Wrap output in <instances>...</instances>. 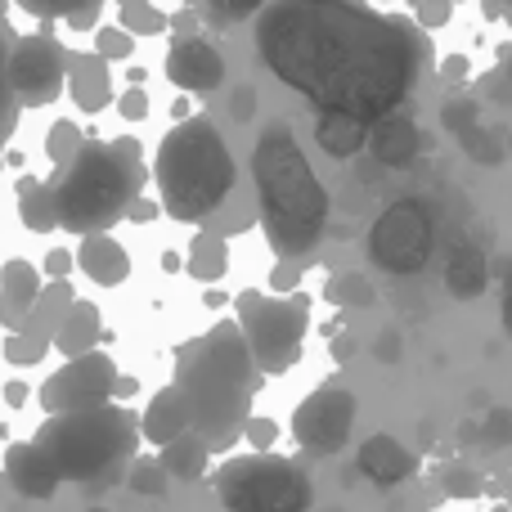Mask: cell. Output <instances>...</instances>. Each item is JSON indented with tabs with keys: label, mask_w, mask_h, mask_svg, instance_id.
Segmentation results:
<instances>
[{
	"label": "cell",
	"mask_w": 512,
	"mask_h": 512,
	"mask_svg": "<svg viewBox=\"0 0 512 512\" xmlns=\"http://www.w3.org/2000/svg\"><path fill=\"white\" fill-rule=\"evenodd\" d=\"M423 27L360 0H283L256 23L265 68L319 113H396L423 68Z\"/></svg>",
	"instance_id": "cell-1"
},
{
	"label": "cell",
	"mask_w": 512,
	"mask_h": 512,
	"mask_svg": "<svg viewBox=\"0 0 512 512\" xmlns=\"http://www.w3.org/2000/svg\"><path fill=\"white\" fill-rule=\"evenodd\" d=\"M171 382L185 396L194 432L212 450H230L243 436V423L252 418V396L261 387V369L252 360L239 319H221L203 337L180 346Z\"/></svg>",
	"instance_id": "cell-2"
},
{
	"label": "cell",
	"mask_w": 512,
	"mask_h": 512,
	"mask_svg": "<svg viewBox=\"0 0 512 512\" xmlns=\"http://www.w3.org/2000/svg\"><path fill=\"white\" fill-rule=\"evenodd\" d=\"M252 180L261 198V225L283 261H301L319 248L328 225V189L319 185L297 135L283 122L265 126L252 149Z\"/></svg>",
	"instance_id": "cell-3"
},
{
	"label": "cell",
	"mask_w": 512,
	"mask_h": 512,
	"mask_svg": "<svg viewBox=\"0 0 512 512\" xmlns=\"http://www.w3.org/2000/svg\"><path fill=\"white\" fill-rule=\"evenodd\" d=\"M144 162L135 140H86L72 153L68 167H59L54 180V212L59 230L72 234H108L122 216H131V203L140 198Z\"/></svg>",
	"instance_id": "cell-4"
},
{
	"label": "cell",
	"mask_w": 512,
	"mask_h": 512,
	"mask_svg": "<svg viewBox=\"0 0 512 512\" xmlns=\"http://www.w3.org/2000/svg\"><path fill=\"white\" fill-rule=\"evenodd\" d=\"M153 180H158L162 212L180 225H194L207 221L234 194L239 167L212 117H185L158 144Z\"/></svg>",
	"instance_id": "cell-5"
},
{
	"label": "cell",
	"mask_w": 512,
	"mask_h": 512,
	"mask_svg": "<svg viewBox=\"0 0 512 512\" xmlns=\"http://www.w3.org/2000/svg\"><path fill=\"white\" fill-rule=\"evenodd\" d=\"M135 418L117 400L86 409H68V414H50L36 427L32 441L50 454L63 481L81 490H108L126 481V468L135 459Z\"/></svg>",
	"instance_id": "cell-6"
},
{
	"label": "cell",
	"mask_w": 512,
	"mask_h": 512,
	"mask_svg": "<svg viewBox=\"0 0 512 512\" xmlns=\"http://www.w3.org/2000/svg\"><path fill=\"white\" fill-rule=\"evenodd\" d=\"M216 499L225 512H306L310 477L283 454H243L216 468Z\"/></svg>",
	"instance_id": "cell-7"
},
{
	"label": "cell",
	"mask_w": 512,
	"mask_h": 512,
	"mask_svg": "<svg viewBox=\"0 0 512 512\" xmlns=\"http://www.w3.org/2000/svg\"><path fill=\"white\" fill-rule=\"evenodd\" d=\"M234 319L252 346V360L261 373H288L301 360V346L310 333V297L292 292H239L234 297Z\"/></svg>",
	"instance_id": "cell-8"
},
{
	"label": "cell",
	"mask_w": 512,
	"mask_h": 512,
	"mask_svg": "<svg viewBox=\"0 0 512 512\" xmlns=\"http://www.w3.org/2000/svg\"><path fill=\"white\" fill-rule=\"evenodd\" d=\"M436 221L423 198H400L373 221L369 230V261L387 274H418L432 261Z\"/></svg>",
	"instance_id": "cell-9"
},
{
	"label": "cell",
	"mask_w": 512,
	"mask_h": 512,
	"mask_svg": "<svg viewBox=\"0 0 512 512\" xmlns=\"http://www.w3.org/2000/svg\"><path fill=\"white\" fill-rule=\"evenodd\" d=\"M355 427V396L346 387H315L297 409H292V436L306 454L333 459L351 441Z\"/></svg>",
	"instance_id": "cell-10"
},
{
	"label": "cell",
	"mask_w": 512,
	"mask_h": 512,
	"mask_svg": "<svg viewBox=\"0 0 512 512\" xmlns=\"http://www.w3.org/2000/svg\"><path fill=\"white\" fill-rule=\"evenodd\" d=\"M113 387H117L113 355L86 351V355H72L59 373H50L36 396H41L45 414H68V409H86V405H104V400H113Z\"/></svg>",
	"instance_id": "cell-11"
},
{
	"label": "cell",
	"mask_w": 512,
	"mask_h": 512,
	"mask_svg": "<svg viewBox=\"0 0 512 512\" xmlns=\"http://www.w3.org/2000/svg\"><path fill=\"white\" fill-rule=\"evenodd\" d=\"M5 81H9V95L14 104L23 108H41V104H54L68 81V63H63L59 45L45 41V36H27L9 50L5 59Z\"/></svg>",
	"instance_id": "cell-12"
},
{
	"label": "cell",
	"mask_w": 512,
	"mask_h": 512,
	"mask_svg": "<svg viewBox=\"0 0 512 512\" xmlns=\"http://www.w3.org/2000/svg\"><path fill=\"white\" fill-rule=\"evenodd\" d=\"M167 77L171 86L189 90V95H207V90H216L225 81V59L203 36H180L167 50Z\"/></svg>",
	"instance_id": "cell-13"
},
{
	"label": "cell",
	"mask_w": 512,
	"mask_h": 512,
	"mask_svg": "<svg viewBox=\"0 0 512 512\" xmlns=\"http://www.w3.org/2000/svg\"><path fill=\"white\" fill-rule=\"evenodd\" d=\"M360 472H364V477H369L378 490L405 486V481L418 472V454L409 450L405 441H396V436L378 432V436H369V441L360 445Z\"/></svg>",
	"instance_id": "cell-14"
},
{
	"label": "cell",
	"mask_w": 512,
	"mask_h": 512,
	"mask_svg": "<svg viewBox=\"0 0 512 512\" xmlns=\"http://www.w3.org/2000/svg\"><path fill=\"white\" fill-rule=\"evenodd\" d=\"M5 477H9V486H14L23 499H54V490H59V481H63L59 468L50 463V454H45L36 441L9 445Z\"/></svg>",
	"instance_id": "cell-15"
},
{
	"label": "cell",
	"mask_w": 512,
	"mask_h": 512,
	"mask_svg": "<svg viewBox=\"0 0 512 512\" xmlns=\"http://www.w3.org/2000/svg\"><path fill=\"white\" fill-rule=\"evenodd\" d=\"M36 297H41V274H36L32 261L14 256V261L0 265V324H5L9 333L27 324Z\"/></svg>",
	"instance_id": "cell-16"
},
{
	"label": "cell",
	"mask_w": 512,
	"mask_h": 512,
	"mask_svg": "<svg viewBox=\"0 0 512 512\" xmlns=\"http://www.w3.org/2000/svg\"><path fill=\"white\" fill-rule=\"evenodd\" d=\"M77 265L99 288H117V283L131 279V252H126L113 234H86L77 248Z\"/></svg>",
	"instance_id": "cell-17"
},
{
	"label": "cell",
	"mask_w": 512,
	"mask_h": 512,
	"mask_svg": "<svg viewBox=\"0 0 512 512\" xmlns=\"http://www.w3.org/2000/svg\"><path fill=\"white\" fill-rule=\"evenodd\" d=\"M418 144H423L418 140V126L409 122L400 108L369 126V153L382 167H409V162L418 158Z\"/></svg>",
	"instance_id": "cell-18"
},
{
	"label": "cell",
	"mask_w": 512,
	"mask_h": 512,
	"mask_svg": "<svg viewBox=\"0 0 512 512\" xmlns=\"http://www.w3.org/2000/svg\"><path fill=\"white\" fill-rule=\"evenodd\" d=\"M189 405H185V396H180V387L176 382H167L162 391H153L149 396V409H144V418H140V432H144V441L149 445H167V441H176L180 432H189Z\"/></svg>",
	"instance_id": "cell-19"
},
{
	"label": "cell",
	"mask_w": 512,
	"mask_h": 512,
	"mask_svg": "<svg viewBox=\"0 0 512 512\" xmlns=\"http://www.w3.org/2000/svg\"><path fill=\"white\" fill-rule=\"evenodd\" d=\"M68 90L86 113H99V108L113 104V77H108L104 54H77L68 68Z\"/></svg>",
	"instance_id": "cell-20"
},
{
	"label": "cell",
	"mask_w": 512,
	"mask_h": 512,
	"mask_svg": "<svg viewBox=\"0 0 512 512\" xmlns=\"http://www.w3.org/2000/svg\"><path fill=\"white\" fill-rule=\"evenodd\" d=\"M99 337H104V319H99V306L86 297H77L68 306V315L59 319V328H54V346H59L63 355H86L99 346Z\"/></svg>",
	"instance_id": "cell-21"
},
{
	"label": "cell",
	"mask_w": 512,
	"mask_h": 512,
	"mask_svg": "<svg viewBox=\"0 0 512 512\" xmlns=\"http://www.w3.org/2000/svg\"><path fill=\"white\" fill-rule=\"evenodd\" d=\"M490 283V265H486V252L472 248V243H454L450 256H445V288L454 292V297L472 301L481 297Z\"/></svg>",
	"instance_id": "cell-22"
},
{
	"label": "cell",
	"mask_w": 512,
	"mask_h": 512,
	"mask_svg": "<svg viewBox=\"0 0 512 512\" xmlns=\"http://www.w3.org/2000/svg\"><path fill=\"white\" fill-rule=\"evenodd\" d=\"M315 144L328 153V158H355V153L369 144V122L351 113H319L315 122Z\"/></svg>",
	"instance_id": "cell-23"
},
{
	"label": "cell",
	"mask_w": 512,
	"mask_h": 512,
	"mask_svg": "<svg viewBox=\"0 0 512 512\" xmlns=\"http://www.w3.org/2000/svg\"><path fill=\"white\" fill-rule=\"evenodd\" d=\"M158 463L167 468L171 481H198V477H207V463H212V445H207L203 436L189 427V432H180L176 441L162 445Z\"/></svg>",
	"instance_id": "cell-24"
},
{
	"label": "cell",
	"mask_w": 512,
	"mask_h": 512,
	"mask_svg": "<svg viewBox=\"0 0 512 512\" xmlns=\"http://www.w3.org/2000/svg\"><path fill=\"white\" fill-rule=\"evenodd\" d=\"M185 270L194 274L198 283L225 279V270H230V243H225L216 230L194 234V243H189V256H185Z\"/></svg>",
	"instance_id": "cell-25"
},
{
	"label": "cell",
	"mask_w": 512,
	"mask_h": 512,
	"mask_svg": "<svg viewBox=\"0 0 512 512\" xmlns=\"http://www.w3.org/2000/svg\"><path fill=\"white\" fill-rule=\"evenodd\" d=\"M18 216L32 234H50L59 230V212H54V185H41V180L23 176L18 180Z\"/></svg>",
	"instance_id": "cell-26"
},
{
	"label": "cell",
	"mask_w": 512,
	"mask_h": 512,
	"mask_svg": "<svg viewBox=\"0 0 512 512\" xmlns=\"http://www.w3.org/2000/svg\"><path fill=\"white\" fill-rule=\"evenodd\" d=\"M77 301V292L68 288V279H54V283H45L41 288V297H36V306H32V315H27V333H36V337H50L54 342V328H59V319L68 315V306Z\"/></svg>",
	"instance_id": "cell-27"
},
{
	"label": "cell",
	"mask_w": 512,
	"mask_h": 512,
	"mask_svg": "<svg viewBox=\"0 0 512 512\" xmlns=\"http://www.w3.org/2000/svg\"><path fill=\"white\" fill-rule=\"evenodd\" d=\"M18 5L27 9L32 18H63V23L72 27H95L99 9H104V0H18Z\"/></svg>",
	"instance_id": "cell-28"
},
{
	"label": "cell",
	"mask_w": 512,
	"mask_h": 512,
	"mask_svg": "<svg viewBox=\"0 0 512 512\" xmlns=\"http://www.w3.org/2000/svg\"><path fill=\"white\" fill-rule=\"evenodd\" d=\"M459 144H463V153H468L472 162H481V167H499V162L508 158L504 140H499V135H490L481 122L463 126V131H459Z\"/></svg>",
	"instance_id": "cell-29"
},
{
	"label": "cell",
	"mask_w": 512,
	"mask_h": 512,
	"mask_svg": "<svg viewBox=\"0 0 512 512\" xmlns=\"http://www.w3.org/2000/svg\"><path fill=\"white\" fill-rule=\"evenodd\" d=\"M126 486L144 499H162L167 486H171V477L158 459H131V468H126Z\"/></svg>",
	"instance_id": "cell-30"
},
{
	"label": "cell",
	"mask_w": 512,
	"mask_h": 512,
	"mask_svg": "<svg viewBox=\"0 0 512 512\" xmlns=\"http://www.w3.org/2000/svg\"><path fill=\"white\" fill-rule=\"evenodd\" d=\"M50 337H36V333H27V328H14V333L0 342V351H5V360L9 364H18V369H32V364H41V355L50 351Z\"/></svg>",
	"instance_id": "cell-31"
},
{
	"label": "cell",
	"mask_w": 512,
	"mask_h": 512,
	"mask_svg": "<svg viewBox=\"0 0 512 512\" xmlns=\"http://www.w3.org/2000/svg\"><path fill=\"white\" fill-rule=\"evenodd\" d=\"M328 301L333 306H373L378 301V288H373L364 274H337L333 283H328Z\"/></svg>",
	"instance_id": "cell-32"
},
{
	"label": "cell",
	"mask_w": 512,
	"mask_h": 512,
	"mask_svg": "<svg viewBox=\"0 0 512 512\" xmlns=\"http://www.w3.org/2000/svg\"><path fill=\"white\" fill-rule=\"evenodd\" d=\"M265 0H203V14L212 18L216 27H239L256 18V9H261Z\"/></svg>",
	"instance_id": "cell-33"
},
{
	"label": "cell",
	"mask_w": 512,
	"mask_h": 512,
	"mask_svg": "<svg viewBox=\"0 0 512 512\" xmlns=\"http://www.w3.org/2000/svg\"><path fill=\"white\" fill-rule=\"evenodd\" d=\"M77 149H81V131H77V122H54V126H50V140H45V153H50L54 167H68L72 153H77Z\"/></svg>",
	"instance_id": "cell-34"
},
{
	"label": "cell",
	"mask_w": 512,
	"mask_h": 512,
	"mask_svg": "<svg viewBox=\"0 0 512 512\" xmlns=\"http://www.w3.org/2000/svg\"><path fill=\"white\" fill-rule=\"evenodd\" d=\"M167 23H171V18L158 14L153 5H126L122 9V27L131 36H158V32H167Z\"/></svg>",
	"instance_id": "cell-35"
},
{
	"label": "cell",
	"mask_w": 512,
	"mask_h": 512,
	"mask_svg": "<svg viewBox=\"0 0 512 512\" xmlns=\"http://www.w3.org/2000/svg\"><path fill=\"white\" fill-rule=\"evenodd\" d=\"M481 95L499 99V104H512V45H499V68L481 81Z\"/></svg>",
	"instance_id": "cell-36"
},
{
	"label": "cell",
	"mask_w": 512,
	"mask_h": 512,
	"mask_svg": "<svg viewBox=\"0 0 512 512\" xmlns=\"http://www.w3.org/2000/svg\"><path fill=\"white\" fill-rule=\"evenodd\" d=\"M131 50H135V36L122 23L95 32V54H104V59H131Z\"/></svg>",
	"instance_id": "cell-37"
},
{
	"label": "cell",
	"mask_w": 512,
	"mask_h": 512,
	"mask_svg": "<svg viewBox=\"0 0 512 512\" xmlns=\"http://www.w3.org/2000/svg\"><path fill=\"white\" fill-rule=\"evenodd\" d=\"M441 122H445V131H450V135H459L463 126L481 122V104H477V99H450V104L441 108Z\"/></svg>",
	"instance_id": "cell-38"
},
{
	"label": "cell",
	"mask_w": 512,
	"mask_h": 512,
	"mask_svg": "<svg viewBox=\"0 0 512 512\" xmlns=\"http://www.w3.org/2000/svg\"><path fill=\"white\" fill-rule=\"evenodd\" d=\"M450 9H454V0H418V27H423V32L445 27L450 23Z\"/></svg>",
	"instance_id": "cell-39"
},
{
	"label": "cell",
	"mask_w": 512,
	"mask_h": 512,
	"mask_svg": "<svg viewBox=\"0 0 512 512\" xmlns=\"http://www.w3.org/2000/svg\"><path fill=\"white\" fill-rule=\"evenodd\" d=\"M481 436H486L490 445H512V409H490Z\"/></svg>",
	"instance_id": "cell-40"
},
{
	"label": "cell",
	"mask_w": 512,
	"mask_h": 512,
	"mask_svg": "<svg viewBox=\"0 0 512 512\" xmlns=\"http://www.w3.org/2000/svg\"><path fill=\"white\" fill-rule=\"evenodd\" d=\"M499 319L512 337V256H504V265H499Z\"/></svg>",
	"instance_id": "cell-41"
},
{
	"label": "cell",
	"mask_w": 512,
	"mask_h": 512,
	"mask_svg": "<svg viewBox=\"0 0 512 512\" xmlns=\"http://www.w3.org/2000/svg\"><path fill=\"white\" fill-rule=\"evenodd\" d=\"M243 436L256 445V454H265L274 445V436H279V427H274L270 418H248V423H243Z\"/></svg>",
	"instance_id": "cell-42"
},
{
	"label": "cell",
	"mask_w": 512,
	"mask_h": 512,
	"mask_svg": "<svg viewBox=\"0 0 512 512\" xmlns=\"http://www.w3.org/2000/svg\"><path fill=\"white\" fill-rule=\"evenodd\" d=\"M117 113H122L126 122H140V117H149V95H144L140 86H131L122 99H117Z\"/></svg>",
	"instance_id": "cell-43"
},
{
	"label": "cell",
	"mask_w": 512,
	"mask_h": 512,
	"mask_svg": "<svg viewBox=\"0 0 512 512\" xmlns=\"http://www.w3.org/2000/svg\"><path fill=\"white\" fill-rule=\"evenodd\" d=\"M445 481H450V495H477L481 490L477 472H468V468H450L445 472Z\"/></svg>",
	"instance_id": "cell-44"
},
{
	"label": "cell",
	"mask_w": 512,
	"mask_h": 512,
	"mask_svg": "<svg viewBox=\"0 0 512 512\" xmlns=\"http://www.w3.org/2000/svg\"><path fill=\"white\" fill-rule=\"evenodd\" d=\"M72 265H77V256L63 252V248H54L50 256H45V274H50V279H68Z\"/></svg>",
	"instance_id": "cell-45"
},
{
	"label": "cell",
	"mask_w": 512,
	"mask_h": 512,
	"mask_svg": "<svg viewBox=\"0 0 512 512\" xmlns=\"http://www.w3.org/2000/svg\"><path fill=\"white\" fill-rule=\"evenodd\" d=\"M9 81H5V45H0V135H5V126H9Z\"/></svg>",
	"instance_id": "cell-46"
},
{
	"label": "cell",
	"mask_w": 512,
	"mask_h": 512,
	"mask_svg": "<svg viewBox=\"0 0 512 512\" xmlns=\"http://www.w3.org/2000/svg\"><path fill=\"white\" fill-rule=\"evenodd\" d=\"M297 279H301V270H297V265H279V270H274V292H288V288H297Z\"/></svg>",
	"instance_id": "cell-47"
},
{
	"label": "cell",
	"mask_w": 512,
	"mask_h": 512,
	"mask_svg": "<svg viewBox=\"0 0 512 512\" xmlns=\"http://www.w3.org/2000/svg\"><path fill=\"white\" fill-rule=\"evenodd\" d=\"M441 72H445V77H450V81H463V77H468V59H463V54H450Z\"/></svg>",
	"instance_id": "cell-48"
},
{
	"label": "cell",
	"mask_w": 512,
	"mask_h": 512,
	"mask_svg": "<svg viewBox=\"0 0 512 512\" xmlns=\"http://www.w3.org/2000/svg\"><path fill=\"white\" fill-rule=\"evenodd\" d=\"M252 104H256L252 90H239V95H234V117H239V122H248V117H252Z\"/></svg>",
	"instance_id": "cell-49"
},
{
	"label": "cell",
	"mask_w": 512,
	"mask_h": 512,
	"mask_svg": "<svg viewBox=\"0 0 512 512\" xmlns=\"http://www.w3.org/2000/svg\"><path fill=\"white\" fill-rule=\"evenodd\" d=\"M378 355H382V360H396V355H400V346H396V333H382V342H378Z\"/></svg>",
	"instance_id": "cell-50"
},
{
	"label": "cell",
	"mask_w": 512,
	"mask_h": 512,
	"mask_svg": "<svg viewBox=\"0 0 512 512\" xmlns=\"http://www.w3.org/2000/svg\"><path fill=\"white\" fill-rule=\"evenodd\" d=\"M5 400H9V405H23V400H27V387H23V382H9V387H5Z\"/></svg>",
	"instance_id": "cell-51"
},
{
	"label": "cell",
	"mask_w": 512,
	"mask_h": 512,
	"mask_svg": "<svg viewBox=\"0 0 512 512\" xmlns=\"http://www.w3.org/2000/svg\"><path fill=\"white\" fill-rule=\"evenodd\" d=\"M486 14H490V18H504V14H512V0H486Z\"/></svg>",
	"instance_id": "cell-52"
},
{
	"label": "cell",
	"mask_w": 512,
	"mask_h": 512,
	"mask_svg": "<svg viewBox=\"0 0 512 512\" xmlns=\"http://www.w3.org/2000/svg\"><path fill=\"white\" fill-rule=\"evenodd\" d=\"M117 5H122V9H126V5H149V0H117Z\"/></svg>",
	"instance_id": "cell-53"
},
{
	"label": "cell",
	"mask_w": 512,
	"mask_h": 512,
	"mask_svg": "<svg viewBox=\"0 0 512 512\" xmlns=\"http://www.w3.org/2000/svg\"><path fill=\"white\" fill-rule=\"evenodd\" d=\"M504 23H508V27H512V14H504Z\"/></svg>",
	"instance_id": "cell-54"
},
{
	"label": "cell",
	"mask_w": 512,
	"mask_h": 512,
	"mask_svg": "<svg viewBox=\"0 0 512 512\" xmlns=\"http://www.w3.org/2000/svg\"><path fill=\"white\" fill-rule=\"evenodd\" d=\"M90 512H108V508H90Z\"/></svg>",
	"instance_id": "cell-55"
},
{
	"label": "cell",
	"mask_w": 512,
	"mask_h": 512,
	"mask_svg": "<svg viewBox=\"0 0 512 512\" xmlns=\"http://www.w3.org/2000/svg\"><path fill=\"white\" fill-rule=\"evenodd\" d=\"M454 5H459V0H454Z\"/></svg>",
	"instance_id": "cell-56"
}]
</instances>
